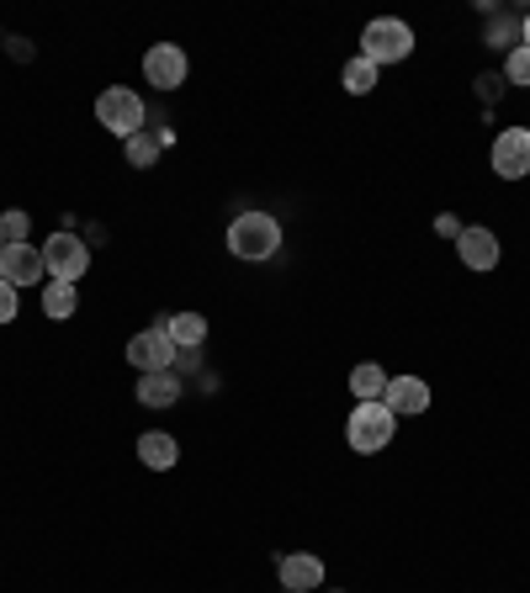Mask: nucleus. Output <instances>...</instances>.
I'll use <instances>...</instances> for the list:
<instances>
[{"instance_id":"obj_26","label":"nucleus","mask_w":530,"mask_h":593,"mask_svg":"<svg viewBox=\"0 0 530 593\" xmlns=\"http://www.w3.org/2000/svg\"><path fill=\"white\" fill-rule=\"evenodd\" d=\"M281 593H292V589H281Z\"/></svg>"},{"instance_id":"obj_22","label":"nucleus","mask_w":530,"mask_h":593,"mask_svg":"<svg viewBox=\"0 0 530 593\" xmlns=\"http://www.w3.org/2000/svg\"><path fill=\"white\" fill-rule=\"evenodd\" d=\"M11 318H16V287L0 276V324H11Z\"/></svg>"},{"instance_id":"obj_21","label":"nucleus","mask_w":530,"mask_h":593,"mask_svg":"<svg viewBox=\"0 0 530 593\" xmlns=\"http://www.w3.org/2000/svg\"><path fill=\"white\" fill-rule=\"evenodd\" d=\"M27 228H32V217L27 212H5V217H0V238H5V244H27Z\"/></svg>"},{"instance_id":"obj_8","label":"nucleus","mask_w":530,"mask_h":593,"mask_svg":"<svg viewBox=\"0 0 530 593\" xmlns=\"http://www.w3.org/2000/svg\"><path fill=\"white\" fill-rule=\"evenodd\" d=\"M186 75H191V64H186V54H180L176 43H154L144 54V80L159 90H180L186 86Z\"/></svg>"},{"instance_id":"obj_7","label":"nucleus","mask_w":530,"mask_h":593,"mask_svg":"<svg viewBox=\"0 0 530 593\" xmlns=\"http://www.w3.org/2000/svg\"><path fill=\"white\" fill-rule=\"evenodd\" d=\"M494 176L526 180L530 176V127H504L494 138Z\"/></svg>"},{"instance_id":"obj_3","label":"nucleus","mask_w":530,"mask_h":593,"mask_svg":"<svg viewBox=\"0 0 530 593\" xmlns=\"http://www.w3.org/2000/svg\"><path fill=\"white\" fill-rule=\"evenodd\" d=\"M393 429H398V414H393L387 403H355L351 424H345V440H351V450H361V456H377V450L393 445Z\"/></svg>"},{"instance_id":"obj_2","label":"nucleus","mask_w":530,"mask_h":593,"mask_svg":"<svg viewBox=\"0 0 530 593\" xmlns=\"http://www.w3.org/2000/svg\"><path fill=\"white\" fill-rule=\"evenodd\" d=\"M413 54V27L409 22H398V16H377V22H366L361 32V59L366 64H404Z\"/></svg>"},{"instance_id":"obj_14","label":"nucleus","mask_w":530,"mask_h":593,"mask_svg":"<svg viewBox=\"0 0 530 593\" xmlns=\"http://www.w3.org/2000/svg\"><path fill=\"white\" fill-rule=\"evenodd\" d=\"M139 403L144 409H170V403H180V377L176 371H148V377H139Z\"/></svg>"},{"instance_id":"obj_9","label":"nucleus","mask_w":530,"mask_h":593,"mask_svg":"<svg viewBox=\"0 0 530 593\" xmlns=\"http://www.w3.org/2000/svg\"><path fill=\"white\" fill-rule=\"evenodd\" d=\"M128 360L139 366V371H170L176 366V345H170V334H165V324L159 328H144L139 339H128Z\"/></svg>"},{"instance_id":"obj_15","label":"nucleus","mask_w":530,"mask_h":593,"mask_svg":"<svg viewBox=\"0 0 530 593\" xmlns=\"http://www.w3.org/2000/svg\"><path fill=\"white\" fill-rule=\"evenodd\" d=\"M351 392H355V403H383L387 371L377 366V360H361V366L351 371Z\"/></svg>"},{"instance_id":"obj_1","label":"nucleus","mask_w":530,"mask_h":593,"mask_svg":"<svg viewBox=\"0 0 530 593\" xmlns=\"http://www.w3.org/2000/svg\"><path fill=\"white\" fill-rule=\"evenodd\" d=\"M281 249V223L270 212H239L229 223V255L239 260H270Z\"/></svg>"},{"instance_id":"obj_5","label":"nucleus","mask_w":530,"mask_h":593,"mask_svg":"<svg viewBox=\"0 0 530 593\" xmlns=\"http://www.w3.org/2000/svg\"><path fill=\"white\" fill-rule=\"evenodd\" d=\"M43 260H48V276L54 281H80L90 270V249L80 234L59 228V234H48V244H43Z\"/></svg>"},{"instance_id":"obj_11","label":"nucleus","mask_w":530,"mask_h":593,"mask_svg":"<svg viewBox=\"0 0 530 593\" xmlns=\"http://www.w3.org/2000/svg\"><path fill=\"white\" fill-rule=\"evenodd\" d=\"M456 255H462L467 270H494L499 266V238L488 234V228H462L456 234Z\"/></svg>"},{"instance_id":"obj_6","label":"nucleus","mask_w":530,"mask_h":593,"mask_svg":"<svg viewBox=\"0 0 530 593\" xmlns=\"http://www.w3.org/2000/svg\"><path fill=\"white\" fill-rule=\"evenodd\" d=\"M0 276L22 292V287L48 281V260H43V249H37V244H5V249H0Z\"/></svg>"},{"instance_id":"obj_17","label":"nucleus","mask_w":530,"mask_h":593,"mask_svg":"<svg viewBox=\"0 0 530 593\" xmlns=\"http://www.w3.org/2000/svg\"><path fill=\"white\" fill-rule=\"evenodd\" d=\"M75 307H80L75 281H48V287H43V313H48V318H75Z\"/></svg>"},{"instance_id":"obj_20","label":"nucleus","mask_w":530,"mask_h":593,"mask_svg":"<svg viewBox=\"0 0 530 593\" xmlns=\"http://www.w3.org/2000/svg\"><path fill=\"white\" fill-rule=\"evenodd\" d=\"M504 80H509V86H520V90L530 86V48H526V43H520V48H509V59H504Z\"/></svg>"},{"instance_id":"obj_18","label":"nucleus","mask_w":530,"mask_h":593,"mask_svg":"<svg viewBox=\"0 0 530 593\" xmlns=\"http://www.w3.org/2000/svg\"><path fill=\"white\" fill-rule=\"evenodd\" d=\"M340 86L351 90V96H366V90H377V64H366L361 54H355V59L340 69Z\"/></svg>"},{"instance_id":"obj_24","label":"nucleus","mask_w":530,"mask_h":593,"mask_svg":"<svg viewBox=\"0 0 530 593\" xmlns=\"http://www.w3.org/2000/svg\"><path fill=\"white\" fill-rule=\"evenodd\" d=\"M526 48H530V16H526Z\"/></svg>"},{"instance_id":"obj_16","label":"nucleus","mask_w":530,"mask_h":593,"mask_svg":"<svg viewBox=\"0 0 530 593\" xmlns=\"http://www.w3.org/2000/svg\"><path fill=\"white\" fill-rule=\"evenodd\" d=\"M165 334H170L176 350H197L207 339V318L202 313H176V318H165Z\"/></svg>"},{"instance_id":"obj_10","label":"nucleus","mask_w":530,"mask_h":593,"mask_svg":"<svg viewBox=\"0 0 530 593\" xmlns=\"http://www.w3.org/2000/svg\"><path fill=\"white\" fill-rule=\"evenodd\" d=\"M383 403L393 409L398 418H413L430 409V382H419V377H387V392Z\"/></svg>"},{"instance_id":"obj_13","label":"nucleus","mask_w":530,"mask_h":593,"mask_svg":"<svg viewBox=\"0 0 530 593\" xmlns=\"http://www.w3.org/2000/svg\"><path fill=\"white\" fill-rule=\"evenodd\" d=\"M139 461H144L148 472H170L180 461V445L165 429H148V435H139Z\"/></svg>"},{"instance_id":"obj_12","label":"nucleus","mask_w":530,"mask_h":593,"mask_svg":"<svg viewBox=\"0 0 530 593\" xmlns=\"http://www.w3.org/2000/svg\"><path fill=\"white\" fill-rule=\"evenodd\" d=\"M276 572H281V589H292V593H308V589H319V583H324V562H319V557H308V551L281 557Z\"/></svg>"},{"instance_id":"obj_19","label":"nucleus","mask_w":530,"mask_h":593,"mask_svg":"<svg viewBox=\"0 0 530 593\" xmlns=\"http://www.w3.org/2000/svg\"><path fill=\"white\" fill-rule=\"evenodd\" d=\"M159 133H133V138H128V165H133V170H148V165H154V159H159Z\"/></svg>"},{"instance_id":"obj_25","label":"nucleus","mask_w":530,"mask_h":593,"mask_svg":"<svg viewBox=\"0 0 530 593\" xmlns=\"http://www.w3.org/2000/svg\"><path fill=\"white\" fill-rule=\"evenodd\" d=\"M0 249H5V238H0Z\"/></svg>"},{"instance_id":"obj_23","label":"nucleus","mask_w":530,"mask_h":593,"mask_svg":"<svg viewBox=\"0 0 530 593\" xmlns=\"http://www.w3.org/2000/svg\"><path fill=\"white\" fill-rule=\"evenodd\" d=\"M435 234H441V238H456V234H462V223H456V217H445V212H441V217H435Z\"/></svg>"},{"instance_id":"obj_4","label":"nucleus","mask_w":530,"mask_h":593,"mask_svg":"<svg viewBox=\"0 0 530 593\" xmlns=\"http://www.w3.org/2000/svg\"><path fill=\"white\" fill-rule=\"evenodd\" d=\"M96 118H101L107 133H118L122 144H128L133 133H144V101H139V90L107 86L101 96H96Z\"/></svg>"}]
</instances>
